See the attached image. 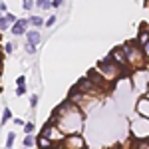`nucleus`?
<instances>
[{
  "instance_id": "nucleus-16",
  "label": "nucleus",
  "mask_w": 149,
  "mask_h": 149,
  "mask_svg": "<svg viewBox=\"0 0 149 149\" xmlns=\"http://www.w3.org/2000/svg\"><path fill=\"white\" fill-rule=\"evenodd\" d=\"M14 139H16V135H14V133H8V139H6V149H10L12 145H14Z\"/></svg>"
},
{
  "instance_id": "nucleus-19",
  "label": "nucleus",
  "mask_w": 149,
  "mask_h": 149,
  "mask_svg": "<svg viewBox=\"0 0 149 149\" xmlns=\"http://www.w3.org/2000/svg\"><path fill=\"white\" fill-rule=\"evenodd\" d=\"M26 52H28V54H34V52H36V46H32V44H26Z\"/></svg>"
},
{
  "instance_id": "nucleus-13",
  "label": "nucleus",
  "mask_w": 149,
  "mask_h": 149,
  "mask_svg": "<svg viewBox=\"0 0 149 149\" xmlns=\"http://www.w3.org/2000/svg\"><path fill=\"white\" fill-rule=\"evenodd\" d=\"M36 6L38 8H52V2L50 0H36Z\"/></svg>"
},
{
  "instance_id": "nucleus-3",
  "label": "nucleus",
  "mask_w": 149,
  "mask_h": 149,
  "mask_svg": "<svg viewBox=\"0 0 149 149\" xmlns=\"http://www.w3.org/2000/svg\"><path fill=\"white\" fill-rule=\"evenodd\" d=\"M64 145L68 149H81L84 147V139L76 133V135H70L68 139H64Z\"/></svg>"
},
{
  "instance_id": "nucleus-25",
  "label": "nucleus",
  "mask_w": 149,
  "mask_h": 149,
  "mask_svg": "<svg viewBox=\"0 0 149 149\" xmlns=\"http://www.w3.org/2000/svg\"><path fill=\"white\" fill-rule=\"evenodd\" d=\"M143 52L149 56V40H147V44H143Z\"/></svg>"
},
{
  "instance_id": "nucleus-5",
  "label": "nucleus",
  "mask_w": 149,
  "mask_h": 149,
  "mask_svg": "<svg viewBox=\"0 0 149 149\" xmlns=\"http://www.w3.org/2000/svg\"><path fill=\"white\" fill-rule=\"evenodd\" d=\"M26 26H28V20H16V22L12 24V34L20 36V34H26Z\"/></svg>"
},
{
  "instance_id": "nucleus-10",
  "label": "nucleus",
  "mask_w": 149,
  "mask_h": 149,
  "mask_svg": "<svg viewBox=\"0 0 149 149\" xmlns=\"http://www.w3.org/2000/svg\"><path fill=\"white\" fill-rule=\"evenodd\" d=\"M34 129H36V125L32 123V121H24V131H26V135H32Z\"/></svg>"
},
{
  "instance_id": "nucleus-6",
  "label": "nucleus",
  "mask_w": 149,
  "mask_h": 149,
  "mask_svg": "<svg viewBox=\"0 0 149 149\" xmlns=\"http://www.w3.org/2000/svg\"><path fill=\"white\" fill-rule=\"evenodd\" d=\"M147 40H149V30L145 28V26H141V30H139V36H137V42L139 46H143V44H147Z\"/></svg>"
},
{
  "instance_id": "nucleus-15",
  "label": "nucleus",
  "mask_w": 149,
  "mask_h": 149,
  "mask_svg": "<svg viewBox=\"0 0 149 149\" xmlns=\"http://www.w3.org/2000/svg\"><path fill=\"white\" fill-rule=\"evenodd\" d=\"M8 26H10V22H8V20H6V16H4V18H2V14H0V30H6V28H8Z\"/></svg>"
},
{
  "instance_id": "nucleus-8",
  "label": "nucleus",
  "mask_w": 149,
  "mask_h": 149,
  "mask_svg": "<svg viewBox=\"0 0 149 149\" xmlns=\"http://www.w3.org/2000/svg\"><path fill=\"white\" fill-rule=\"evenodd\" d=\"M36 143L40 145V149H48L50 145H54V143H52L48 137H44V135H38V137H36Z\"/></svg>"
},
{
  "instance_id": "nucleus-12",
  "label": "nucleus",
  "mask_w": 149,
  "mask_h": 149,
  "mask_svg": "<svg viewBox=\"0 0 149 149\" xmlns=\"http://www.w3.org/2000/svg\"><path fill=\"white\" fill-rule=\"evenodd\" d=\"M24 145H26V147H34L36 145V137L34 135H26V137H24Z\"/></svg>"
},
{
  "instance_id": "nucleus-14",
  "label": "nucleus",
  "mask_w": 149,
  "mask_h": 149,
  "mask_svg": "<svg viewBox=\"0 0 149 149\" xmlns=\"http://www.w3.org/2000/svg\"><path fill=\"white\" fill-rule=\"evenodd\" d=\"M137 149H149V143H147V139H137Z\"/></svg>"
},
{
  "instance_id": "nucleus-21",
  "label": "nucleus",
  "mask_w": 149,
  "mask_h": 149,
  "mask_svg": "<svg viewBox=\"0 0 149 149\" xmlns=\"http://www.w3.org/2000/svg\"><path fill=\"white\" fill-rule=\"evenodd\" d=\"M30 103H32V105H38V95H32V97H30Z\"/></svg>"
},
{
  "instance_id": "nucleus-17",
  "label": "nucleus",
  "mask_w": 149,
  "mask_h": 149,
  "mask_svg": "<svg viewBox=\"0 0 149 149\" xmlns=\"http://www.w3.org/2000/svg\"><path fill=\"white\" fill-rule=\"evenodd\" d=\"M16 95H26V86H18L16 88Z\"/></svg>"
},
{
  "instance_id": "nucleus-9",
  "label": "nucleus",
  "mask_w": 149,
  "mask_h": 149,
  "mask_svg": "<svg viewBox=\"0 0 149 149\" xmlns=\"http://www.w3.org/2000/svg\"><path fill=\"white\" fill-rule=\"evenodd\" d=\"M28 24H32V26H36V28H40V26H44V20H42L40 16H32V18L28 20Z\"/></svg>"
},
{
  "instance_id": "nucleus-2",
  "label": "nucleus",
  "mask_w": 149,
  "mask_h": 149,
  "mask_svg": "<svg viewBox=\"0 0 149 149\" xmlns=\"http://www.w3.org/2000/svg\"><path fill=\"white\" fill-rule=\"evenodd\" d=\"M109 56H111V60H113L115 66H127V58H125V54H123L121 48H113Z\"/></svg>"
},
{
  "instance_id": "nucleus-4",
  "label": "nucleus",
  "mask_w": 149,
  "mask_h": 149,
  "mask_svg": "<svg viewBox=\"0 0 149 149\" xmlns=\"http://www.w3.org/2000/svg\"><path fill=\"white\" fill-rule=\"evenodd\" d=\"M137 113L141 115V117L149 119V100L147 97H141L137 102Z\"/></svg>"
},
{
  "instance_id": "nucleus-7",
  "label": "nucleus",
  "mask_w": 149,
  "mask_h": 149,
  "mask_svg": "<svg viewBox=\"0 0 149 149\" xmlns=\"http://www.w3.org/2000/svg\"><path fill=\"white\" fill-rule=\"evenodd\" d=\"M26 36H28V44H32V46H36V44L40 42V34H38L36 30H30V32H26Z\"/></svg>"
},
{
  "instance_id": "nucleus-23",
  "label": "nucleus",
  "mask_w": 149,
  "mask_h": 149,
  "mask_svg": "<svg viewBox=\"0 0 149 149\" xmlns=\"http://www.w3.org/2000/svg\"><path fill=\"white\" fill-rule=\"evenodd\" d=\"M4 50H6V54H10L12 50H14V46H12V44H6V46H4Z\"/></svg>"
},
{
  "instance_id": "nucleus-24",
  "label": "nucleus",
  "mask_w": 149,
  "mask_h": 149,
  "mask_svg": "<svg viewBox=\"0 0 149 149\" xmlns=\"http://www.w3.org/2000/svg\"><path fill=\"white\" fill-rule=\"evenodd\" d=\"M54 22H56V16H52V18H48V20H46V24H48V26H52Z\"/></svg>"
},
{
  "instance_id": "nucleus-22",
  "label": "nucleus",
  "mask_w": 149,
  "mask_h": 149,
  "mask_svg": "<svg viewBox=\"0 0 149 149\" xmlns=\"http://www.w3.org/2000/svg\"><path fill=\"white\" fill-rule=\"evenodd\" d=\"M0 12H8V6H6V2H0Z\"/></svg>"
},
{
  "instance_id": "nucleus-18",
  "label": "nucleus",
  "mask_w": 149,
  "mask_h": 149,
  "mask_svg": "<svg viewBox=\"0 0 149 149\" xmlns=\"http://www.w3.org/2000/svg\"><path fill=\"white\" fill-rule=\"evenodd\" d=\"M16 86H26V78L24 76H18L16 78Z\"/></svg>"
},
{
  "instance_id": "nucleus-11",
  "label": "nucleus",
  "mask_w": 149,
  "mask_h": 149,
  "mask_svg": "<svg viewBox=\"0 0 149 149\" xmlns=\"http://www.w3.org/2000/svg\"><path fill=\"white\" fill-rule=\"evenodd\" d=\"M10 119H12L10 107H4V111H2V123H6V121H10Z\"/></svg>"
},
{
  "instance_id": "nucleus-1",
  "label": "nucleus",
  "mask_w": 149,
  "mask_h": 149,
  "mask_svg": "<svg viewBox=\"0 0 149 149\" xmlns=\"http://www.w3.org/2000/svg\"><path fill=\"white\" fill-rule=\"evenodd\" d=\"M74 88H76V90H78L80 93H84V95H95V93H100V92H97L100 88H97L93 81H90L88 78H86V76H84V78H81V80L78 81Z\"/></svg>"
},
{
  "instance_id": "nucleus-26",
  "label": "nucleus",
  "mask_w": 149,
  "mask_h": 149,
  "mask_svg": "<svg viewBox=\"0 0 149 149\" xmlns=\"http://www.w3.org/2000/svg\"><path fill=\"white\" fill-rule=\"evenodd\" d=\"M52 6H54V8H58V6H62V0H54V2H52Z\"/></svg>"
},
{
  "instance_id": "nucleus-20",
  "label": "nucleus",
  "mask_w": 149,
  "mask_h": 149,
  "mask_svg": "<svg viewBox=\"0 0 149 149\" xmlns=\"http://www.w3.org/2000/svg\"><path fill=\"white\" fill-rule=\"evenodd\" d=\"M22 2H24V8H26V10L32 8V0H22Z\"/></svg>"
},
{
  "instance_id": "nucleus-27",
  "label": "nucleus",
  "mask_w": 149,
  "mask_h": 149,
  "mask_svg": "<svg viewBox=\"0 0 149 149\" xmlns=\"http://www.w3.org/2000/svg\"><path fill=\"white\" fill-rule=\"evenodd\" d=\"M147 143H149V141H147Z\"/></svg>"
}]
</instances>
